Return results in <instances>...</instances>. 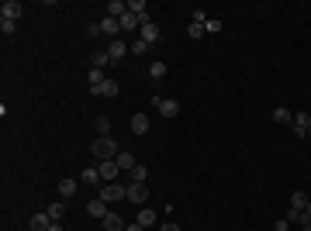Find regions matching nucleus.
Listing matches in <instances>:
<instances>
[{
	"label": "nucleus",
	"instance_id": "f257e3e1",
	"mask_svg": "<svg viewBox=\"0 0 311 231\" xmlns=\"http://www.w3.org/2000/svg\"><path fill=\"white\" fill-rule=\"evenodd\" d=\"M90 152H94V159H100V162H107V159H118V142L111 135L107 138H97L94 145H90Z\"/></svg>",
	"mask_w": 311,
	"mask_h": 231
},
{
	"label": "nucleus",
	"instance_id": "f03ea898",
	"mask_svg": "<svg viewBox=\"0 0 311 231\" xmlns=\"http://www.w3.org/2000/svg\"><path fill=\"white\" fill-rule=\"evenodd\" d=\"M97 197L104 204H114V200H128V187H121V183H104L97 190Z\"/></svg>",
	"mask_w": 311,
	"mask_h": 231
},
{
	"label": "nucleus",
	"instance_id": "7ed1b4c3",
	"mask_svg": "<svg viewBox=\"0 0 311 231\" xmlns=\"http://www.w3.org/2000/svg\"><path fill=\"white\" fill-rule=\"evenodd\" d=\"M152 104H156V111H159L163 117H176L180 114V104L170 100V97H152Z\"/></svg>",
	"mask_w": 311,
	"mask_h": 231
},
{
	"label": "nucleus",
	"instance_id": "20e7f679",
	"mask_svg": "<svg viewBox=\"0 0 311 231\" xmlns=\"http://www.w3.org/2000/svg\"><path fill=\"white\" fill-rule=\"evenodd\" d=\"M100 179L104 183H118V173H121V166H118V159H107V162H100Z\"/></svg>",
	"mask_w": 311,
	"mask_h": 231
},
{
	"label": "nucleus",
	"instance_id": "39448f33",
	"mask_svg": "<svg viewBox=\"0 0 311 231\" xmlns=\"http://www.w3.org/2000/svg\"><path fill=\"white\" fill-rule=\"evenodd\" d=\"M21 14H24L21 0H4V4H0V18H7V21H18Z\"/></svg>",
	"mask_w": 311,
	"mask_h": 231
},
{
	"label": "nucleus",
	"instance_id": "423d86ee",
	"mask_svg": "<svg viewBox=\"0 0 311 231\" xmlns=\"http://www.w3.org/2000/svg\"><path fill=\"white\" fill-rule=\"evenodd\" d=\"M80 183H83V187H104V179H100V169L97 166H87V169H83V173H80Z\"/></svg>",
	"mask_w": 311,
	"mask_h": 231
},
{
	"label": "nucleus",
	"instance_id": "0eeeda50",
	"mask_svg": "<svg viewBox=\"0 0 311 231\" xmlns=\"http://www.w3.org/2000/svg\"><path fill=\"white\" fill-rule=\"evenodd\" d=\"M291 131H294V138H308V131H311V117H308V114H294Z\"/></svg>",
	"mask_w": 311,
	"mask_h": 231
},
{
	"label": "nucleus",
	"instance_id": "6e6552de",
	"mask_svg": "<svg viewBox=\"0 0 311 231\" xmlns=\"http://www.w3.org/2000/svg\"><path fill=\"white\" fill-rule=\"evenodd\" d=\"M76 190H80V179H69V176H62V179H59V197H62V200L76 197Z\"/></svg>",
	"mask_w": 311,
	"mask_h": 231
},
{
	"label": "nucleus",
	"instance_id": "1a4fd4ad",
	"mask_svg": "<svg viewBox=\"0 0 311 231\" xmlns=\"http://www.w3.org/2000/svg\"><path fill=\"white\" fill-rule=\"evenodd\" d=\"M90 94H94V97H118V79L107 76L100 86H90Z\"/></svg>",
	"mask_w": 311,
	"mask_h": 231
},
{
	"label": "nucleus",
	"instance_id": "9d476101",
	"mask_svg": "<svg viewBox=\"0 0 311 231\" xmlns=\"http://www.w3.org/2000/svg\"><path fill=\"white\" fill-rule=\"evenodd\" d=\"M145 197H149L145 183H128V200H132V204H138V207H142V204H145Z\"/></svg>",
	"mask_w": 311,
	"mask_h": 231
},
{
	"label": "nucleus",
	"instance_id": "9b49d317",
	"mask_svg": "<svg viewBox=\"0 0 311 231\" xmlns=\"http://www.w3.org/2000/svg\"><path fill=\"white\" fill-rule=\"evenodd\" d=\"M56 224L52 217H49V211H35V217H31V231H49Z\"/></svg>",
	"mask_w": 311,
	"mask_h": 231
},
{
	"label": "nucleus",
	"instance_id": "f8f14e48",
	"mask_svg": "<svg viewBox=\"0 0 311 231\" xmlns=\"http://www.w3.org/2000/svg\"><path fill=\"white\" fill-rule=\"evenodd\" d=\"M107 56H111V62H121V59L128 56V45H125L121 38H114L111 45H107Z\"/></svg>",
	"mask_w": 311,
	"mask_h": 231
},
{
	"label": "nucleus",
	"instance_id": "ddd939ff",
	"mask_svg": "<svg viewBox=\"0 0 311 231\" xmlns=\"http://www.w3.org/2000/svg\"><path fill=\"white\" fill-rule=\"evenodd\" d=\"M87 214H90V217H100V221H104V217H107V204H104V200H100V197H94V200H90V204H87Z\"/></svg>",
	"mask_w": 311,
	"mask_h": 231
},
{
	"label": "nucleus",
	"instance_id": "4468645a",
	"mask_svg": "<svg viewBox=\"0 0 311 231\" xmlns=\"http://www.w3.org/2000/svg\"><path fill=\"white\" fill-rule=\"evenodd\" d=\"M128 11H132L142 24H149V7H145V0H128Z\"/></svg>",
	"mask_w": 311,
	"mask_h": 231
},
{
	"label": "nucleus",
	"instance_id": "2eb2a0df",
	"mask_svg": "<svg viewBox=\"0 0 311 231\" xmlns=\"http://www.w3.org/2000/svg\"><path fill=\"white\" fill-rule=\"evenodd\" d=\"M159 38H163V35H159V24H156V21H149V24H142V41H149V45H156Z\"/></svg>",
	"mask_w": 311,
	"mask_h": 231
},
{
	"label": "nucleus",
	"instance_id": "dca6fc26",
	"mask_svg": "<svg viewBox=\"0 0 311 231\" xmlns=\"http://www.w3.org/2000/svg\"><path fill=\"white\" fill-rule=\"evenodd\" d=\"M104 11H107V18H118V21H121V14H128V0H111Z\"/></svg>",
	"mask_w": 311,
	"mask_h": 231
},
{
	"label": "nucleus",
	"instance_id": "f3484780",
	"mask_svg": "<svg viewBox=\"0 0 311 231\" xmlns=\"http://www.w3.org/2000/svg\"><path fill=\"white\" fill-rule=\"evenodd\" d=\"M118 31H121V21H118V18H104V21H100V35L114 38Z\"/></svg>",
	"mask_w": 311,
	"mask_h": 231
},
{
	"label": "nucleus",
	"instance_id": "a211bd4d",
	"mask_svg": "<svg viewBox=\"0 0 311 231\" xmlns=\"http://www.w3.org/2000/svg\"><path fill=\"white\" fill-rule=\"evenodd\" d=\"M308 204H311V200H308V193H304V190H294L291 193V207H294V211H304Z\"/></svg>",
	"mask_w": 311,
	"mask_h": 231
},
{
	"label": "nucleus",
	"instance_id": "6ab92c4d",
	"mask_svg": "<svg viewBox=\"0 0 311 231\" xmlns=\"http://www.w3.org/2000/svg\"><path fill=\"white\" fill-rule=\"evenodd\" d=\"M145 131H149V117L135 114V117H132V135H145Z\"/></svg>",
	"mask_w": 311,
	"mask_h": 231
},
{
	"label": "nucleus",
	"instance_id": "aec40b11",
	"mask_svg": "<svg viewBox=\"0 0 311 231\" xmlns=\"http://www.w3.org/2000/svg\"><path fill=\"white\" fill-rule=\"evenodd\" d=\"M142 228H152L156 224V211H149V207H138V217H135Z\"/></svg>",
	"mask_w": 311,
	"mask_h": 231
},
{
	"label": "nucleus",
	"instance_id": "412c9836",
	"mask_svg": "<svg viewBox=\"0 0 311 231\" xmlns=\"http://www.w3.org/2000/svg\"><path fill=\"white\" fill-rule=\"evenodd\" d=\"M125 228H128V224H125L118 214H107V217H104V231H125Z\"/></svg>",
	"mask_w": 311,
	"mask_h": 231
},
{
	"label": "nucleus",
	"instance_id": "4be33fe9",
	"mask_svg": "<svg viewBox=\"0 0 311 231\" xmlns=\"http://www.w3.org/2000/svg\"><path fill=\"white\" fill-rule=\"evenodd\" d=\"M118 166H121V169H128V173H132V169H135L138 162H135V155H132V152H125V149H121V152H118Z\"/></svg>",
	"mask_w": 311,
	"mask_h": 231
},
{
	"label": "nucleus",
	"instance_id": "5701e85b",
	"mask_svg": "<svg viewBox=\"0 0 311 231\" xmlns=\"http://www.w3.org/2000/svg\"><path fill=\"white\" fill-rule=\"evenodd\" d=\"M135 28H142V21L128 11V14H121V31H135Z\"/></svg>",
	"mask_w": 311,
	"mask_h": 231
},
{
	"label": "nucleus",
	"instance_id": "b1692460",
	"mask_svg": "<svg viewBox=\"0 0 311 231\" xmlns=\"http://www.w3.org/2000/svg\"><path fill=\"white\" fill-rule=\"evenodd\" d=\"M273 121H277V124H287V128H291V124H294V114L287 111V107H277V111H273Z\"/></svg>",
	"mask_w": 311,
	"mask_h": 231
},
{
	"label": "nucleus",
	"instance_id": "393cba45",
	"mask_svg": "<svg viewBox=\"0 0 311 231\" xmlns=\"http://www.w3.org/2000/svg\"><path fill=\"white\" fill-rule=\"evenodd\" d=\"M149 76L159 83V79L166 76V62H159V59H156V62H149Z\"/></svg>",
	"mask_w": 311,
	"mask_h": 231
},
{
	"label": "nucleus",
	"instance_id": "a878e982",
	"mask_svg": "<svg viewBox=\"0 0 311 231\" xmlns=\"http://www.w3.org/2000/svg\"><path fill=\"white\" fill-rule=\"evenodd\" d=\"M149 49H152V45H149V41H142V38H135L132 45H128V52H132V56H145Z\"/></svg>",
	"mask_w": 311,
	"mask_h": 231
},
{
	"label": "nucleus",
	"instance_id": "bb28decb",
	"mask_svg": "<svg viewBox=\"0 0 311 231\" xmlns=\"http://www.w3.org/2000/svg\"><path fill=\"white\" fill-rule=\"evenodd\" d=\"M94 124H97V138H107V135H111V117H97Z\"/></svg>",
	"mask_w": 311,
	"mask_h": 231
},
{
	"label": "nucleus",
	"instance_id": "cd10ccee",
	"mask_svg": "<svg viewBox=\"0 0 311 231\" xmlns=\"http://www.w3.org/2000/svg\"><path fill=\"white\" fill-rule=\"evenodd\" d=\"M49 217H52V221H62V217H66V204H62V200L52 204V207H49Z\"/></svg>",
	"mask_w": 311,
	"mask_h": 231
},
{
	"label": "nucleus",
	"instance_id": "c85d7f7f",
	"mask_svg": "<svg viewBox=\"0 0 311 231\" xmlns=\"http://www.w3.org/2000/svg\"><path fill=\"white\" fill-rule=\"evenodd\" d=\"M145 176H149V169H145V166L138 162L135 169H132V183H145Z\"/></svg>",
	"mask_w": 311,
	"mask_h": 231
},
{
	"label": "nucleus",
	"instance_id": "c756f323",
	"mask_svg": "<svg viewBox=\"0 0 311 231\" xmlns=\"http://www.w3.org/2000/svg\"><path fill=\"white\" fill-rule=\"evenodd\" d=\"M204 31H208V35H218V31H221V21H218V18H208V21H204Z\"/></svg>",
	"mask_w": 311,
	"mask_h": 231
},
{
	"label": "nucleus",
	"instance_id": "7c9ffc66",
	"mask_svg": "<svg viewBox=\"0 0 311 231\" xmlns=\"http://www.w3.org/2000/svg\"><path fill=\"white\" fill-rule=\"evenodd\" d=\"M0 31H4V35H14V31H18V21H7V18H0Z\"/></svg>",
	"mask_w": 311,
	"mask_h": 231
},
{
	"label": "nucleus",
	"instance_id": "2f4dec72",
	"mask_svg": "<svg viewBox=\"0 0 311 231\" xmlns=\"http://www.w3.org/2000/svg\"><path fill=\"white\" fill-rule=\"evenodd\" d=\"M104 69H94V66H90V86H100V83H104Z\"/></svg>",
	"mask_w": 311,
	"mask_h": 231
},
{
	"label": "nucleus",
	"instance_id": "473e14b6",
	"mask_svg": "<svg viewBox=\"0 0 311 231\" xmlns=\"http://www.w3.org/2000/svg\"><path fill=\"white\" fill-rule=\"evenodd\" d=\"M187 38H204V24H194V21H190V28H187Z\"/></svg>",
	"mask_w": 311,
	"mask_h": 231
},
{
	"label": "nucleus",
	"instance_id": "72a5a7b5",
	"mask_svg": "<svg viewBox=\"0 0 311 231\" xmlns=\"http://www.w3.org/2000/svg\"><path fill=\"white\" fill-rule=\"evenodd\" d=\"M107 62H111V56H107V52H97V56H94V69H104Z\"/></svg>",
	"mask_w": 311,
	"mask_h": 231
},
{
	"label": "nucleus",
	"instance_id": "f704fd0d",
	"mask_svg": "<svg viewBox=\"0 0 311 231\" xmlns=\"http://www.w3.org/2000/svg\"><path fill=\"white\" fill-rule=\"evenodd\" d=\"M87 35H90V38L100 35V21H90V24H87Z\"/></svg>",
	"mask_w": 311,
	"mask_h": 231
},
{
	"label": "nucleus",
	"instance_id": "c9c22d12",
	"mask_svg": "<svg viewBox=\"0 0 311 231\" xmlns=\"http://www.w3.org/2000/svg\"><path fill=\"white\" fill-rule=\"evenodd\" d=\"M273 231H291V221H287V217H280V221L273 224Z\"/></svg>",
	"mask_w": 311,
	"mask_h": 231
},
{
	"label": "nucleus",
	"instance_id": "e433bc0d",
	"mask_svg": "<svg viewBox=\"0 0 311 231\" xmlns=\"http://www.w3.org/2000/svg\"><path fill=\"white\" fill-rule=\"evenodd\" d=\"M159 231H180V224H176V221H166V224H159Z\"/></svg>",
	"mask_w": 311,
	"mask_h": 231
},
{
	"label": "nucleus",
	"instance_id": "4c0bfd02",
	"mask_svg": "<svg viewBox=\"0 0 311 231\" xmlns=\"http://www.w3.org/2000/svg\"><path fill=\"white\" fill-rule=\"evenodd\" d=\"M125 231H145V228H142L138 221H132V224H128V228H125Z\"/></svg>",
	"mask_w": 311,
	"mask_h": 231
},
{
	"label": "nucleus",
	"instance_id": "58836bf2",
	"mask_svg": "<svg viewBox=\"0 0 311 231\" xmlns=\"http://www.w3.org/2000/svg\"><path fill=\"white\" fill-rule=\"evenodd\" d=\"M49 231H62V224H59V221H56V224H52V228H49Z\"/></svg>",
	"mask_w": 311,
	"mask_h": 231
},
{
	"label": "nucleus",
	"instance_id": "ea45409f",
	"mask_svg": "<svg viewBox=\"0 0 311 231\" xmlns=\"http://www.w3.org/2000/svg\"><path fill=\"white\" fill-rule=\"evenodd\" d=\"M304 214H308V221H311V204H308V207H304Z\"/></svg>",
	"mask_w": 311,
	"mask_h": 231
},
{
	"label": "nucleus",
	"instance_id": "a19ab883",
	"mask_svg": "<svg viewBox=\"0 0 311 231\" xmlns=\"http://www.w3.org/2000/svg\"><path fill=\"white\" fill-rule=\"evenodd\" d=\"M301 231H311V221H308V224H304V228H301Z\"/></svg>",
	"mask_w": 311,
	"mask_h": 231
}]
</instances>
